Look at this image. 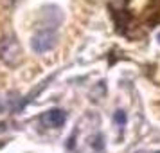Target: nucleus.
<instances>
[{"label": "nucleus", "mask_w": 160, "mask_h": 153, "mask_svg": "<svg viewBox=\"0 0 160 153\" xmlns=\"http://www.w3.org/2000/svg\"><path fill=\"white\" fill-rule=\"evenodd\" d=\"M0 59L9 67H18L23 61L22 45L15 34H6L0 38Z\"/></svg>", "instance_id": "1"}, {"label": "nucleus", "mask_w": 160, "mask_h": 153, "mask_svg": "<svg viewBox=\"0 0 160 153\" xmlns=\"http://www.w3.org/2000/svg\"><path fill=\"white\" fill-rule=\"evenodd\" d=\"M56 29L58 27H45V25L42 29H38L31 38V49L36 54H43V52L54 49L58 43V31Z\"/></svg>", "instance_id": "2"}, {"label": "nucleus", "mask_w": 160, "mask_h": 153, "mask_svg": "<svg viewBox=\"0 0 160 153\" xmlns=\"http://www.w3.org/2000/svg\"><path fill=\"white\" fill-rule=\"evenodd\" d=\"M65 121H67V114L59 108H52L42 115V124H45L47 128H61L65 124Z\"/></svg>", "instance_id": "3"}, {"label": "nucleus", "mask_w": 160, "mask_h": 153, "mask_svg": "<svg viewBox=\"0 0 160 153\" xmlns=\"http://www.w3.org/2000/svg\"><path fill=\"white\" fill-rule=\"evenodd\" d=\"M146 23L149 25V27H155V25H158L160 23V0H151L149 2V6L146 9Z\"/></svg>", "instance_id": "4"}, {"label": "nucleus", "mask_w": 160, "mask_h": 153, "mask_svg": "<svg viewBox=\"0 0 160 153\" xmlns=\"http://www.w3.org/2000/svg\"><path fill=\"white\" fill-rule=\"evenodd\" d=\"M130 0H108V6L112 15H117V13H122L126 11V6H128Z\"/></svg>", "instance_id": "5"}, {"label": "nucleus", "mask_w": 160, "mask_h": 153, "mask_svg": "<svg viewBox=\"0 0 160 153\" xmlns=\"http://www.w3.org/2000/svg\"><path fill=\"white\" fill-rule=\"evenodd\" d=\"M113 121H115V123L122 128L124 124H126V121H128V117H126V114H124L122 110H117L115 114H113Z\"/></svg>", "instance_id": "6"}, {"label": "nucleus", "mask_w": 160, "mask_h": 153, "mask_svg": "<svg viewBox=\"0 0 160 153\" xmlns=\"http://www.w3.org/2000/svg\"><path fill=\"white\" fill-rule=\"evenodd\" d=\"M92 148H95V150H102L104 148V139H102L101 133H95L92 137Z\"/></svg>", "instance_id": "7"}, {"label": "nucleus", "mask_w": 160, "mask_h": 153, "mask_svg": "<svg viewBox=\"0 0 160 153\" xmlns=\"http://www.w3.org/2000/svg\"><path fill=\"white\" fill-rule=\"evenodd\" d=\"M157 40H158V43H160V33H158V34H157Z\"/></svg>", "instance_id": "8"}, {"label": "nucleus", "mask_w": 160, "mask_h": 153, "mask_svg": "<svg viewBox=\"0 0 160 153\" xmlns=\"http://www.w3.org/2000/svg\"><path fill=\"white\" fill-rule=\"evenodd\" d=\"M158 153H160V151H158Z\"/></svg>", "instance_id": "9"}]
</instances>
